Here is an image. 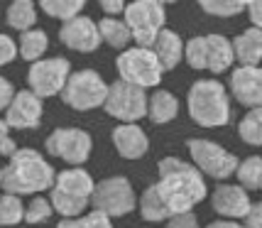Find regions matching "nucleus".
<instances>
[{"mask_svg": "<svg viewBox=\"0 0 262 228\" xmlns=\"http://www.w3.org/2000/svg\"><path fill=\"white\" fill-rule=\"evenodd\" d=\"M108 98V84L96 69H79L71 71L67 86L61 91V101L74 111H93L103 108Z\"/></svg>", "mask_w": 262, "mask_h": 228, "instance_id": "obj_7", "label": "nucleus"}, {"mask_svg": "<svg viewBox=\"0 0 262 228\" xmlns=\"http://www.w3.org/2000/svg\"><path fill=\"white\" fill-rule=\"evenodd\" d=\"M260 192H262V182H260Z\"/></svg>", "mask_w": 262, "mask_h": 228, "instance_id": "obj_42", "label": "nucleus"}, {"mask_svg": "<svg viewBox=\"0 0 262 228\" xmlns=\"http://www.w3.org/2000/svg\"><path fill=\"white\" fill-rule=\"evenodd\" d=\"M0 189H3V167H0Z\"/></svg>", "mask_w": 262, "mask_h": 228, "instance_id": "obj_41", "label": "nucleus"}, {"mask_svg": "<svg viewBox=\"0 0 262 228\" xmlns=\"http://www.w3.org/2000/svg\"><path fill=\"white\" fill-rule=\"evenodd\" d=\"M184 59H186V64L191 69L223 74V71H228L233 67L235 52H233V42L228 37L211 32V34L191 37L186 42V47H184Z\"/></svg>", "mask_w": 262, "mask_h": 228, "instance_id": "obj_5", "label": "nucleus"}, {"mask_svg": "<svg viewBox=\"0 0 262 228\" xmlns=\"http://www.w3.org/2000/svg\"><path fill=\"white\" fill-rule=\"evenodd\" d=\"M15 93H17L15 91V86H12L5 76H0V111H8V106L12 103Z\"/></svg>", "mask_w": 262, "mask_h": 228, "instance_id": "obj_36", "label": "nucleus"}, {"mask_svg": "<svg viewBox=\"0 0 262 228\" xmlns=\"http://www.w3.org/2000/svg\"><path fill=\"white\" fill-rule=\"evenodd\" d=\"M245 228H262V201H255L245 216Z\"/></svg>", "mask_w": 262, "mask_h": 228, "instance_id": "obj_37", "label": "nucleus"}, {"mask_svg": "<svg viewBox=\"0 0 262 228\" xmlns=\"http://www.w3.org/2000/svg\"><path fill=\"white\" fill-rule=\"evenodd\" d=\"M96 182L86 170L69 167L64 172H57L54 186L49 192V201L54 206V214L61 218H81L86 209L91 206Z\"/></svg>", "mask_w": 262, "mask_h": 228, "instance_id": "obj_4", "label": "nucleus"}, {"mask_svg": "<svg viewBox=\"0 0 262 228\" xmlns=\"http://www.w3.org/2000/svg\"><path fill=\"white\" fill-rule=\"evenodd\" d=\"M199 8L213 17H233V15L248 10V3L245 0H201Z\"/></svg>", "mask_w": 262, "mask_h": 228, "instance_id": "obj_30", "label": "nucleus"}, {"mask_svg": "<svg viewBox=\"0 0 262 228\" xmlns=\"http://www.w3.org/2000/svg\"><path fill=\"white\" fill-rule=\"evenodd\" d=\"M238 135L245 145L262 148V108H252L238 123Z\"/></svg>", "mask_w": 262, "mask_h": 228, "instance_id": "obj_26", "label": "nucleus"}, {"mask_svg": "<svg viewBox=\"0 0 262 228\" xmlns=\"http://www.w3.org/2000/svg\"><path fill=\"white\" fill-rule=\"evenodd\" d=\"M157 192L171 216L194 211V206L201 204L208 194L204 174L191 162H184L179 157H162L157 162Z\"/></svg>", "mask_w": 262, "mask_h": 228, "instance_id": "obj_1", "label": "nucleus"}, {"mask_svg": "<svg viewBox=\"0 0 262 228\" xmlns=\"http://www.w3.org/2000/svg\"><path fill=\"white\" fill-rule=\"evenodd\" d=\"M164 23H167V10L157 0H135V3H127L125 25L130 27V32H133L135 47L152 49L155 39L164 30Z\"/></svg>", "mask_w": 262, "mask_h": 228, "instance_id": "obj_8", "label": "nucleus"}, {"mask_svg": "<svg viewBox=\"0 0 262 228\" xmlns=\"http://www.w3.org/2000/svg\"><path fill=\"white\" fill-rule=\"evenodd\" d=\"M54 214V206L47 196H34L30 204L25 206V223H45Z\"/></svg>", "mask_w": 262, "mask_h": 228, "instance_id": "obj_32", "label": "nucleus"}, {"mask_svg": "<svg viewBox=\"0 0 262 228\" xmlns=\"http://www.w3.org/2000/svg\"><path fill=\"white\" fill-rule=\"evenodd\" d=\"M230 93L245 108H262V67H238L230 74Z\"/></svg>", "mask_w": 262, "mask_h": 228, "instance_id": "obj_17", "label": "nucleus"}, {"mask_svg": "<svg viewBox=\"0 0 262 228\" xmlns=\"http://www.w3.org/2000/svg\"><path fill=\"white\" fill-rule=\"evenodd\" d=\"M137 209H140L142 221H149V223H160V221H169L171 218L169 209L164 206L160 192H157V184H152L142 192V196L137 199Z\"/></svg>", "mask_w": 262, "mask_h": 228, "instance_id": "obj_22", "label": "nucleus"}, {"mask_svg": "<svg viewBox=\"0 0 262 228\" xmlns=\"http://www.w3.org/2000/svg\"><path fill=\"white\" fill-rule=\"evenodd\" d=\"M69 76H71V61L67 57H47L30 67L27 86L34 96L52 98V96H61Z\"/></svg>", "mask_w": 262, "mask_h": 228, "instance_id": "obj_12", "label": "nucleus"}, {"mask_svg": "<svg viewBox=\"0 0 262 228\" xmlns=\"http://www.w3.org/2000/svg\"><path fill=\"white\" fill-rule=\"evenodd\" d=\"M235 177H238L240 186H243L245 192L260 189V182H262V157H257V155L245 157V160L240 162L238 172H235Z\"/></svg>", "mask_w": 262, "mask_h": 228, "instance_id": "obj_28", "label": "nucleus"}, {"mask_svg": "<svg viewBox=\"0 0 262 228\" xmlns=\"http://www.w3.org/2000/svg\"><path fill=\"white\" fill-rule=\"evenodd\" d=\"M147 93L137 86H130L125 81H115L108 86V98H105V113L120 120V123H137L147 115Z\"/></svg>", "mask_w": 262, "mask_h": 228, "instance_id": "obj_13", "label": "nucleus"}, {"mask_svg": "<svg viewBox=\"0 0 262 228\" xmlns=\"http://www.w3.org/2000/svg\"><path fill=\"white\" fill-rule=\"evenodd\" d=\"M20 57V52H17V42L8 37V34H0V67H5V64H10L15 59Z\"/></svg>", "mask_w": 262, "mask_h": 228, "instance_id": "obj_33", "label": "nucleus"}, {"mask_svg": "<svg viewBox=\"0 0 262 228\" xmlns=\"http://www.w3.org/2000/svg\"><path fill=\"white\" fill-rule=\"evenodd\" d=\"M189 118L201 128H223L230 123V98L218 79H199L186 93Z\"/></svg>", "mask_w": 262, "mask_h": 228, "instance_id": "obj_3", "label": "nucleus"}, {"mask_svg": "<svg viewBox=\"0 0 262 228\" xmlns=\"http://www.w3.org/2000/svg\"><path fill=\"white\" fill-rule=\"evenodd\" d=\"M179 115V98L167 89H157V91L149 96L147 101V118L155 126H164L171 123L174 118Z\"/></svg>", "mask_w": 262, "mask_h": 228, "instance_id": "obj_21", "label": "nucleus"}, {"mask_svg": "<svg viewBox=\"0 0 262 228\" xmlns=\"http://www.w3.org/2000/svg\"><path fill=\"white\" fill-rule=\"evenodd\" d=\"M59 42L74 52H96L101 47V32H98V23H93L91 17L79 15L74 20H69L59 27Z\"/></svg>", "mask_w": 262, "mask_h": 228, "instance_id": "obj_14", "label": "nucleus"}, {"mask_svg": "<svg viewBox=\"0 0 262 228\" xmlns=\"http://www.w3.org/2000/svg\"><path fill=\"white\" fill-rule=\"evenodd\" d=\"M248 17H250L252 27L262 30V0H252V3H248Z\"/></svg>", "mask_w": 262, "mask_h": 228, "instance_id": "obj_38", "label": "nucleus"}, {"mask_svg": "<svg viewBox=\"0 0 262 228\" xmlns=\"http://www.w3.org/2000/svg\"><path fill=\"white\" fill-rule=\"evenodd\" d=\"M8 130H10V128H8V123H5V118H0V157H8V160H10L20 148L15 145V140L10 137Z\"/></svg>", "mask_w": 262, "mask_h": 228, "instance_id": "obj_34", "label": "nucleus"}, {"mask_svg": "<svg viewBox=\"0 0 262 228\" xmlns=\"http://www.w3.org/2000/svg\"><path fill=\"white\" fill-rule=\"evenodd\" d=\"M25 221L23 199L15 194L0 196V226H17Z\"/></svg>", "mask_w": 262, "mask_h": 228, "instance_id": "obj_29", "label": "nucleus"}, {"mask_svg": "<svg viewBox=\"0 0 262 228\" xmlns=\"http://www.w3.org/2000/svg\"><path fill=\"white\" fill-rule=\"evenodd\" d=\"M45 150L52 157H59L71 167H81L91 157L93 137L83 128H57L47 135Z\"/></svg>", "mask_w": 262, "mask_h": 228, "instance_id": "obj_11", "label": "nucleus"}, {"mask_svg": "<svg viewBox=\"0 0 262 228\" xmlns=\"http://www.w3.org/2000/svg\"><path fill=\"white\" fill-rule=\"evenodd\" d=\"M113 145L123 160H140L149 150V137L137 123H120L113 130Z\"/></svg>", "mask_w": 262, "mask_h": 228, "instance_id": "obj_18", "label": "nucleus"}, {"mask_svg": "<svg viewBox=\"0 0 262 228\" xmlns=\"http://www.w3.org/2000/svg\"><path fill=\"white\" fill-rule=\"evenodd\" d=\"M235 61L240 67H260L262 61V30L248 27L233 39Z\"/></svg>", "mask_w": 262, "mask_h": 228, "instance_id": "obj_20", "label": "nucleus"}, {"mask_svg": "<svg viewBox=\"0 0 262 228\" xmlns=\"http://www.w3.org/2000/svg\"><path fill=\"white\" fill-rule=\"evenodd\" d=\"M206 228H245V226L238 223V221H226V218H221V221H211Z\"/></svg>", "mask_w": 262, "mask_h": 228, "instance_id": "obj_40", "label": "nucleus"}, {"mask_svg": "<svg viewBox=\"0 0 262 228\" xmlns=\"http://www.w3.org/2000/svg\"><path fill=\"white\" fill-rule=\"evenodd\" d=\"M5 23L17 32H30V30H34V23H37V5L32 0H15L8 5Z\"/></svg>", "mask_w": 262, "mask_h": 228, "instance_id": "obj_23", "label": "nucleus"}, {"mask_svg": "<svg viewBox=\"0 0 262 228\" xmlns=\"http://www.w3.org/2000/svg\"><path fill=\"white\" fill-rule=\"evenodd\" d=\"M211 206L218 216H223L226 221H238V218L245 221L252 201L240 184H218L211 194Z\"/></svg>", "mask_w": 262, "mask_h": 228, "instance_id": "obj_16", "label": "nucleus"}, {"mask_svg": "<svg viewBox=\"0 0 262 228\" xmlns=\"http://www.w3.org/2000/svg\"><path fill=\"white\" fill-rule=\"evenodd\" d=\"M47 49H49V37H47L45 30H39V27H34L30 32H23L20 34V42H17V52H20V57L25 61H39V59H45Z\"/></svg>", "mask_w": 262, "mask_h": 228, "instance_id": "obj_24", "label": "nucleus"}, {"mask_svg": "<svg viewBox=\"0 0 262 228\" xmlns=\"http://www.w3.org/2000/svg\"><path fill=\"white\" fill-rule=\"evenodd\" d=\"M39 8H42L49 17L61 20V25H64V23H69V20H74V17L81 15V10H83V0H42Z\"/></svg>", "mask_w": 262, "mask_h": 228, "instance_id": "obj_27", "label": "nucleus"}, {"mask_svg": "<svg viewBox=\"0 0 262 228\" xmlns=\"http://www.w3.org/2000/svg\"><path fill=\"white\" fill-rule=\"evenodd\" d=\"M115 69L120 74V81L137 86L142 91L160 86L162 76H164L160 59L155 57L152 49H145V47H127L125 52H120L115 59Z\"/></svg>", "mask_w": 262, "mask_h": 228, "instance_id": "obj_6", "label": "nucleus"}, {"mask_svg": "<svg viewBox=\"0 0 262 228\" xmlns=\"http://www.w3.org/2000/svg\"><path fill=\"white\" fill-rule=\"evenodd\" d=\"M91 206L96 211L105 214L108 218L127 216L130 211H135L137 194L127 177H108V179L96 184Z\"/></svg>", "mask_w": 262, "mask_h": 228, "instance_id": "obj_10", "label": "nucleus"}, {"mask_svg": "<svg viewBox=\"0 0 262 228\" xmlns=\"http://www.w3.org/2000/svg\"><path fill=\"white\" fill-rule=\"evenodd\" d=\"M98 32L101 39L105 45H111L113 49H123L125 52L127 45L133 42V32L125 25V20H118V17H103L98 23Z\"/></svg>", "mask_w": 262, "mask_h": 228, "instance_id": "obj_25", "label": "nucleus"}, {"mask_svg": "<svg viewBox=\"0 0 262 228\" xmlns=\"http://www.w3.org/2000/svg\"><path fill=\"white\" fill-rule=\"evenodd\" d=\"M167 228H201L199 226V218L194 211H186V214H177L167 221Z\"/></svg>", "mask_w": 262, "mask_h": 228, "instance_id": "obj_35", "label": "nucleus"}, {"mask_svg": "<svg viewBox=\"0 0 262 228\" xmlns=\"http://www.w3.org/2000/svg\"><path fill=\"white\" fill-rule=\"evenodd\" d=\"M125 3L123 0H101V10L108 15V17H113V15H123L125 12Z\"/></svg>", "mask_w": 262, "mask_h": 228, "instance_id": "obj_39", "label": "nucleus"}, {"mask_svg": "<svg viewBox=\"0 0 262 228\" xmlns=\"http://www.w3.org/2000/svg\"><path fill=\"white\" fill-rule=\"evenodd\" d=\"M42 113H45L42 98L34 96L30 89H23V91L15 93L12 103L8 106L5 123H8V128H15V130H34L42 123Z\"/></svg>", "mask_w": 262, "mask_h": 228, "instance_id": "obj_15", "label": "nucleus"}, {"mask_svg": "<svg viewBox=\"0 0 262 228\" xmlns=\"http://www.w3.org/2000/svg\"><path fill=\"white\" fill-rule=\"evenodd\" d=\"M186 150H189V155H191V164H194L196 170L201 172V174H208V177L218 179V182L233 177L240 167L238 157H235L230 150L223 148V145L213 142V140L191 137V140L186 142Z\"/></svg>", "mask_w": 262, "mask_h": 228, "instance_id": "obj_9", "label": "nucleus"}, {"mask_svg": "<svg viewBox=\"0 0 262 228\" xmlns=\"http://www.w3.org/2000/svg\"><path fill=\"white\" fill-rule=\"evenodd\" d=\"M57 170L32 148H20L3 167V192L15 196H27L47 192L54 186Z\"/></svg>", "mask_w": 262, "mask_h": 228, "instance_id": "obj_2", "label": "nucleus"}, {"mask_svg": "<svg viewBox=\"0 0 262 228\" xmlns=\"http://www.w3.org/2000/svg\"><path fill=\"white\" fill-rule=\"evenodd\" d=\"M57 228H113V221L101 211H89L81 218H61Z\"/></svg>", "mask_w": 262, "mask_h": 228, "instance_id": "obj_31", "label": "nucleus"}, {"mask_svg": "<svg viewBox=\"0 0 262 228\" xmlns=\"http://www.w3.org/2000/svg\"><path fill=\"white\" fill-rule=\"evenodd\" d=\"M184 39L179 32H174L169 27H164L160 32V37L155 39V45H152V52H155V57L160 59V64L164 71H171V69L179 67V61L184 59Z\"/></svg>", "mask_w": 262, "mask_h": 228, "instance_id": "obj_19", "label": "nucleus"}]
</instances>
